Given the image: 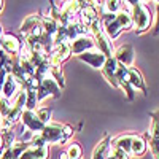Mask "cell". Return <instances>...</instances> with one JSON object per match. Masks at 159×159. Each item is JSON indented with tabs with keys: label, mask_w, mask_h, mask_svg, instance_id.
Listing matches in <instances>:
<instances>
[{
	"label": "cell",
	"mask_w": 159,
	"mask_h": 159,
	"mask_svg": "<svg viewBox=\"0 0 159 159\" xmlns=\"http://www.w3.org/2000/svg\"><path fill=\"white\" fill-rule=\"evenodd\" d=\"M89 34L92 35V40H94L96 49L100 51L105 57H113V45L110 42V38L105 35L103 29H102V22L100 19H96L89 25Z\"/></svg>",
	"instance_id": "6da1fadb"
},
{
	"label": "cell",
	"mask_w": 159,
	"mask_h": 159,
	"mask_svg": "<svg viewBox=\"0 0 159 159\" xmlns=\"http://www.w3.org/2000/svg\"><path fill=\"white\" fill-rule=\"evenodd\" d=\"M130 5V18L132 27H135L137 32H145L151 25V13L143 5V2H129Z\"/></svg>",
	"instance_id": "7a4b0ae2"
},
{
	"label": "cell",
	"mask_w": 159,
	"mask_h": 159,
	"mask_svg": "<svg viewBox=\"0 0 159 159\" xmlns=\"http://www.w3.org/2000/svg\"><path fill=\"white\" fill-rule=\"evenodd\" d=\"M38 100H43L46 97H61V86L52 80V76L48 73L46 76H43L42 80H40V83H38Z\"/></svg>",
	"instance_id": "3957f363"
},
{
	"label": "cell",
	"mask_w": 159,
	"mask_h": 159,
	"mask_svg": "<svg viewBox=\"0 0 159 159\" xmlns=\"http://www.w3.org/2000/svg\"><path fill=\"white\" fill-rule=\"evenodd\" d=\"M64 126H61L59 123H48L43 130L40 132V135H42V139L45 140V143H51V145H59V143H64L65 139L64 137V130H62Z\"/></svg>",
	"instance_id": "277c9868"
},
{
	"label": "cell",
	"mask_w": 159,
	"mask_h": 159,
	"mask_svg": "<svg viewBox=\"0 0 159 159\" xmlns=\"http://www.w3.org/2000/svg\"><path fill=\"white\" fill-rule=\"evenodd\" d=\"M70 54H72V52H70V45H69V42L54 45V46H52V49L49 51V65L61 67V64L67 59Z\"/></svg>",
	"instance_id": "5b68a950"
},
{
	"label": "cell",
	"mask_w": 159,
	"mask_h": 159,
	"mask_svg": "<svg viewBox=\"0 0 159 159\" xmlns=\"http://www.w3.org/2000/svg\"><path fill=\"white\" fill-rule=\"evenodd\" d=\"M69 45H70V52H72V54H75V56H80V54H83V52L91 51V49L96 48L94 40H92L91 35L78 37V38L73 40V42H70Z\"/></svg>",
	"instance_id": "8992f818"
},
{
	"label": "cell",
	"mask_w": 159,
	"mask_h": 159,
	"mask_svg": "<svg viewBox=\"0 0 159 159\" xmlns=\"http://www.w3.org/2000/svg\"><path fill=\"white\" fill-rule=\"evenodd\" d=\"M19 119L22 121V124L27 127V130L32 132V134H40V132L43 130V127H45V124L38 119V116L35 115V111H30V110H24L21 113V118Z\"/></svg>",
	"instance_id": "52a82bcc"
},
{
	"label": "cell",
	"mask_w": 159,
	"mask_h": 159,
	"mask_svg": "<svg viewBox=\"0 0 159 159\" xmlns=\"http://www.w3.org/2000/svg\"><path fill=\"white\" fill-rule=\"evenodd\" d=\"M134 48H132L130 45H121L116 51H113V57L118 61V64L124 65V67L130 69L132 65H134Z\"/></svg>",
	"instance_id": "ba28073f"
},
{
	"label": "cell",
	"mask_w": 159,
	"mask_h": 159,
	"mask_svg": "<svg viewBox=\"0 0 159 159\" xmlns=\"http://www.w3.org/2000/svg\"><path fill=\"white\" fill-rule=\"evenodd\" d=\"M0 46H2V49L7 52V54L16 56V54H19L22 43L19 42V38L15 37L13 34H3L2 38H0Z\"/></svg>",
	"instance_id": "9c48e42d"
},
{
	"label": "cell",
	"mask_w": 159,
	"mask_h": 159,
	"mask_svg": "<svg viewBox=\"0 0 159 159\" xmlns=\"http://www.w3.org/2000/svg\"><path fill=\"white\" fill-rule=\"evenodd\" d=\"M76 59H80L81 62L89 64L92 69H100V70H102V67H103L105 61H107V57H105V56L102 54V52H100V51H97V49L86 51V52H83V54L76 56Z\"/></svg>",
	"instance_id": "30bf717a"
},
{
	"label": "cell",
	"mask_w": 159,
	"mask_h": 159,
	"mask_svg": "<svg viewBox=\"0 0 159 159\" xmlns=\"http://www.w3.org/2000/svg\"><path fill=\"white\" fill-rule=\"evenodd\" d=\"M18 159H49V148L48 147H32L29 145Z\"/></svg>",
	"instance_id": "8fae6325"
},
{
	"label": "cell",
	"mask_w": 159,
	"mask_h": 159,
	"mask_svg": "<svg viewBox=\"0 0 159 159\" xmlns=\"http://www.w3.org/2000/svg\"><path fill=\"white\" fill-rule=\"evenodd\" d=\"M118 61L115 59V57H108L107 61H105V64H103V67H102V75L105 76V80L111 84V86H115V88H118L116 86V70H118Z\"/></svg>",
	"instance_id": "7c38bea8"
},
{
	"label": "cell",
	"mask_w": 159,
	"mask_h": 159,
	"mask_svg": "<svg viewBox=\"0 0 159 159\" xmlns=\"http://www.w3.org/2000/svg\"><path fill=\"white\" fill-rule=\"evenodd\" d=\"M96 3L97 2H91L88 7H83L81 10H80V22H81L83 25H86V27H89V25L94 22L96 19H99L97 18V7H96Z\"/></svg>",
	"instance_id": "4fadbf2b"
},
{
	"label": "cell",
	"mask_w": 159,
	"mask_h": 159,
	"mask_svg": "<svg viewBox=\"0 0 159 159\" xmlns=\"http://www.w3.org/2000/svg\"><path fill=\"white\" fill-rule=\"evenodd\" d=\"M127 83L130 84V88L134 89V91L139 89V91L143 92V94H147V86H145V80H143L140 70L130 67L129 72H127Z\"/></svg>",
	"instance_id": "5bb4252c"
},
{
	"label": "cell",
	"mask_w": 159,
	"mask_h": 159,
	"mask_svg": "<svg viewBox=\"0 0 159 159\" xmlns=\"http://www.w3.org/2000/svg\"><path fill=\"white\" fill-rule=\"evenodd\" d=\"M30 143H25V142H15L11 147L5 148L3 153L0 154V159H18L21 156V153L29 147Z\"/></svg>",
	"instance_id": "9a60e30c"
},
{
	"label": "cell",
	"mask_w": 159,
	"mask_h": 159,
	"mask_svg": "<svg viewBox=\"0 0 159 159\" xmlns=\"http://www.w3.org/2000/svg\"><path fill=\"white\" fill-rule=\"evenodd\" d=\"M19 91H21V86L18 84V81H16V80L13 78L11 75H7L5 83H3V86H2V94H3V97L8 99V100H11Z\"/></svg>",
	"instance_id": "2e32d148"
},
{
	"label": "cell",
	"mask_w": 159,
	"mask_h": 159,
	"mask_svg": "<svg viewBox=\"0 0 159 159\" xmlns=\"http://www.w3.org/2000/svg\"><path fill=\"white\" fill-rule=\"evenodd\" d=\"M110 137L108 135H105L97 145H96V148L94 151H92V157L91 159H107L108 157V151H110Z\"/></svg>",
	"instance_id": "e0dca14e"
},
{
	"label": "cell",
	"mask_w": 159,
	"mask_h": 159,
	"mask_svg": "<svg viewBox=\"0 0 159 159\" xmlns=\"http://www.w3.org/2000/svg\"><path fill=\"white\" fill-rule=\"evenodd\" d=\"M148 143L145 142L143 137L139 135H132V143H130V154L132 156H143L147 153Z\"/></svg>",
	"instance_id": "ac0fdd59"
},
{
	"label": "cell",
	"mask_w": 159,
	"mask_h": 159,
	"mask_svg": "<svg viewBox=\"0 0 159 159\" xmlns=\"http://www.w3.org/2000/svg\"><path fill=\"white\" fill-rule=\"evenodd\" d=\"M40 21H42L40 15H29L27 18L22 21V24H21V29H19L21 35L27 37V35L30 34V30H32L34 27H37V25L40 24Z\"/></svg>",
	"instance_id": "d6986e66"
},
{
	"label": "cell",
	"mask_w": 159,
	"mask_h": 159,
	"mask_svg": "<svg viewBox=\"0 0 159 159\" xmlns=\"http://www.w3.org/2000/svg\"><path fill=\"white\" fill-rule=\"evenodd\" d=\"M40 25H42V29H43V34L48 35V37H54L57 27H59V24L54 18H51V16H43L42 21H40Z\"/></svg>",
	"instance_id": "ffe728a7"
},
{
	"label": "cell",
	"mask_w": 159,
	"mask_h": 159,
	"mask_svg": "<svg viewBox=\"0 0 159 159\" xmlns=\"http://www.w3.org/2000/svg\"><path fill=\"white\" fill-rule=\"evenodd\" d=\"M130 143H132V135H119L118 139H115L110 143V147L119 148V150H123L124 153L130 154Z\"/></svg>",
	"instance_id": "44dd1931"
},
{
	"label": "cell",
	"mask_w": 159,
	"mask_h": 159,
	"mask_svg": "<svg viewBox=\"0 0 159 159\" xmlns=\"http://www.w3.org/2000/svg\"><path fill=\"white\" fill-rule=\"evenodd\" d=\"M38 91L37 88H30V89H25V110H30L35 111V107L38 103Z\"/></svg>",
	"instance_id": "7402d4cb"
},
{
	"label": "cell",
	"mask_w": 159,
	"mask_h": 159,
	"mask_svg": "<svg viewBox=\"0 0 159 159\" xmlns=\"http://www.w3.org/2000/svg\"><path fill=\"white\" fill-rule=\"evenodd\" d=\"M103 8V15H116L123 10V2H118V0H113V2H103L102 5Z\"/></svg>",
	"instance_id": "603a6c76"
},
{
	"label": "cell",
	"mask_w": 159,
	"mask_h": 159,
	"mask_svg": "<svg viewBox=\"0 0 159 159\" xmlns=\"http://www.w3.org/2000/svg\"><path fill=\"white\" fill-rule=\"evenodd\" d=\"M153 121H151V127H150V139L159 142V111L153 113Z\"/></svg>",
	"instance_id": "cb8c5ba5"
},
{
	"label": "cell",
	"mask_w": 159,
	"mask_h": 159,
	"mask_svg": "<svg viewBox=\"0 0 159 159\" xmlns=\"http://www.w3.org/2000/svg\"><path fill=\"white\" fill-rule=\"evenodd\" d=\"M49 75L52 76V80L64 88L65 86V80H64V73L61 70V67H56V65H49Z\"/></svg>",
	"instance_id": "d4e9b609"
},
{
	"label": "cell",
	"mask_w": 159,
	"mask_h": 159,
	"mask_svg": "<svg viewBox=\"0 0 159 159\" xmlns=\"http://www.w3.org/2000/svg\"><path fill=\"white\" fill-rule=\"evenodd\" d=\"M65 153H67L69 159H81V147L78 143H72Z\"/></svg>",
	"instance_id": "484cf974"
},
{
	"label": "cell",
	"mask_w": 159,
	"mask_h": 159,
	"mask_svg": "<svg viewBox=\"0 0 159 159\" xmlns=\"http://www.w3.org/2000/svg\"><path fill=\"white\" fill-rule=\"evenodd\" d=\"M35 115L38 116V119L42 121L45 126L48 124V123H51V110L49 108H38L37 111H35Z\"/></svg>",
	"instance_id": "4316f807"
},
{
	"label": "cell",
	"mask_w": 159,
	"mask_h": 159,
	"mask_svg": "<svg viewBox=\"0 0 159 159\" xmlns=\"http://www.w3.org/2000/svg\"><path fill=\"white\" fill-rule=\"evenodd\" d=\"M108 159H129V154H127V153H124L123 150H119V148L110 147V151H108Z\"/></svg>",
	"instance_id": "83f0119b"
},
{
	"label": "cell",
	"mask_w": 159,
	"mask_h": 159,
	"mask_svg": "<svg viewBox=\"0 0 159 159\" xmlns=\"http://www.w3.org/2000/svg\"><path fill=\"white\" fill-rule=\"evenodd\" d=\"M10 110H11V102L8 100V99H5V97H2L0 99V118H7V115L10 113Z\"/></svg>",
	"instance_id": "f1b7e54d"
},
{
	"label": "cell",
	"mask_w": 159,
	"mask_h": 159,
	"mask_svg": "<svg viewBox=\"0 0 159 159\" xmlns=\"http://www.w3.org/2000/svg\"><path fill=\"white\" fill-rule=\"evenodd\" d=\"M148 143H150V150H151V153H153V157H154V159H159V142L150 139Z\"/></svg>",
	"instance_id": "f546056e"
},
{
	"label": "cell",
	"mask_w": 159,
	"mask_h": 159,
	"mask_svg": "<svg viewBox=\"0 0 159 159\" xmlns=\"http://www.w3.org/2000/svg\"><path fill=\"white\" fill-rule=\"evenodd\" d=\"M62 130H64V137H65V139H69V137L73 134L72 126H64V127H62Z\"/></svg>",
	"instance_id": "4dcf8cb0"
},
{
	"label": "cell",
	"mask_w": 159,
	"mask_h": 159,
	"mask_svg": "<svg viewBox=\"0 0 159 159\" xmlns=\"http://www.w3.org/2000/svg\"><path fill=\"white\" fill-rule=\"evenodd\" d=\"M156 10H157V16H156V24H154L153 34H159V2L156 3Z\"/></svg>",
	"instance_id": "1f68e13d"
},
{
	"label": "cell",
	"mask_w": 159,
	"mask_h": 159,
	"mask_svg": "<svg viewBox=\"0 0 159 159\" xmlns=\"http://www.w3.org/2000/svg\"><path fill=\"white\" fill-rule=\"evenodd\" d=\"M7 72L5 70H0V89H2V86H3V83H5V78H7Z\"/></svg>",
	"instance_id": "d6a6232c"
},
{
	"label": "cell",
	"mask_w": 159,
	"mask_h": 159,
	"mask_svg": "<svg viewBox=\"0 0 159 159\" xmlns=\"http://www.w3.org/2000/svg\"><path fill=\"white\" fill-rule=\"evenodd\" d=\"M59 159H69V156H67V153H65V151H62V153H59Z\"/></svg>",
	"instance_id": "836d02e7"
},
{
	"label": "cell",
	"mask_w": 159,
	"mask_h": 159,
	"mask_svg": "<svg viewBox=\"0 0 159 159\" xmlns=\"http://www.w3.org/2000/svg\"><path fill=\"white\" fill-rule=\"evenodd\" d=\"M3 5H5V2H2V0H0V11L3 10Z\"/></svg>",
	"instance_id": "e575fe53"
},
{
	"label": "cell",
	"mask_w": 159,
	"mask_h": 159,
	"mask_svg": "<svg viewBox=\"0 0 159 159\" xmlns=\"http://www.w3.org/2000/svg\"><path fill=\"white\" fill-rule=\"evenodd\" d=\"M2 35H3V30H2V25H0V38H2Z\"/></svg>",
	"instance_id": "d590c367"
},
{
	"label": "cell",
	"mask_w": 159,
	"mask_h": 159,
	"mask_svg": "<svg viewBox=\"0 0 159 159\" xmlns=\"http://www.w3.org/2000/svg\"><path fill=\"white\" fill-rule=\"evenodd\" d=\"M0 99H2V96H0Z\"/></svg>",
	"instance_id": "8d00e7d4"
},
{
	"label": "cell",
	"mask_w": 159,
	"mask_h": 159,
	"mask_svg": "<svg viewBox=\"0 0 159 159\" xmlns=\"http://www.w3.org/2000/svg\"><path fill=\"white\" fill-rule=\"evenodd\" d=\"M107 159H108V157H107Z\"/></svg>",
	"instance_id": "74e56055"
}]
</instances>
